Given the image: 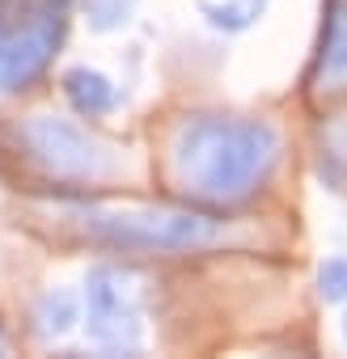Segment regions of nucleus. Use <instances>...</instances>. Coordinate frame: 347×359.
<instances>
[{"mask_svg":"<svg viewBox=\"0 0 347 359\" xmlns=\"http://www.w3.org/2000/svg\"><path fill=\"white\" fill-rule=\"evenodd\" d=\"M313 81L317 89H347V0H326Z\"/></svg>","mask_w":347,"mask_h":359,"instance_id":"6","label":"nucleus"},{"mask_svg":"<svg viewBox=\"0 0 347 359\" xmlns=\"http://www.w3.org/2000/svg\"><path fill=\"white\" fill-rule=\"evenodd\" d=\"M195 13L221 34H246L263 22L267 0H195Z\"/></svg>","mask_w":347,"mask_h":359,"instance_id":"8","label":"nucleus"},{"mask_svg":"<svg viewBox=\"0 0 347 359\" xmlns=\"http://www.w3.org/2000/svg\"><path fill=\"white\" fill-rule=\"evenodd\" d=\"M81 321L98 351L106 355H136L144 346V296L140 279L127 266L98 262L85 275L81 292Z\"/></svg>","mask_w":347,"mask_h":359,"instance_id":"5","label":"nucleus"},{"mask_svg":"<svg viewBox=\"0 0 347 359\" xmlns=\"http://www.w3.org/2000/svg\"><path fill=\"white\" fill-rule=\"evenodd\" d=\"M343 338H347V317H343Z\"/></svg>","mask_w":347,"mask_h":359,"instance_id":"12","label":"nucleus"},{"mask_svg":"<svg viewBox=\"0 0 347 359\" xmlns=\"http://www.w3.org/2000/svg\"><path fill=\"white\" fill-rule=\"evenodd\" d=\"M280 165V131L254 114H195L174 135V182L204 208L254 199Z\"/></svg>","mask_w":347,"mask_h":359,"instance_id":"1","label":"nucleus"},{"mask_svg":"<svg viewBox=\"0 0 347 359\" xmlns=\"http://www.w3.org/2000/svg\"><path fill=\"white\" fill-rule=\"evenodd\" d=\"M60 89L68 97V106L81 114V118H106L114 106H119V89L106 72L89 68V64H77L60 76Z\"/></svg>","mask_w":347,"mask_h":359,"instance_id":"7","label":"nucleus"},{"mask_svg":"<svg viewBox=\"0 0 347 359\" xmlns=\"http://www.w3.org/2000/svg\"><path fill=\"white\" fill-rule=\"evenodd\" d=\"M72 0H0V93L34 85L55 60Z\"/></svg>","mask_w":347,"mask_h":359,"instance_id":"3","label":"nucleus"},{"mask_svg":"<svg viewBox=\"0 0 347 359\" xmlns=\"http://www.w3.org/2000/svg\"><path fill=\"white\" fill-rule=\"evenodd\" d=\"M0 346H5V342H0Z\"/></svg>","mask_w":347,"mask_h":359,"instance_id":"13","label":"nucleus"},{"mask_svg":"<svg viewBox=\"0 0 347 359\" xmlns=\"http://www.w3.org/2000/svg\"><path fill=\"white\" fill-rule=\"evenodd\" d=\"M68 224L123 254H195L229 237L221 216L178 208H68Z\"/></svg>","mask_w":347,"mask_h":359,"instance_id":"2","label":"nucleus"},{"mask_svg":"<svg viewBox=\"0 0 347 359\" xmlns=\"http://www.w3.org/2000/svg\"><path fill=\"white\" fill-rule=\"evenodd\" d=\"M77 321H81V300H77L72 292L51 287V292L39 296V304H34V330H39V338L55 342V338L72 334Z\"/></svg>","mask_w":347,"mask_h":359,"instance_id":"9","label":"nucleus"},{"mask_svg":"<svg viewBox=\"0 0 347 359\" xmlns=\"http://www.w3.org/2000/svg\"><path fill=\"white\" fill-rule=\"evenodd\" d=\"M18 148L30 165H39L55 182H98L119 173L123 156L110 140L98 131L60 118V114H34L18 127Z\"/></svg>","mask_w":347,"mask_h":359,"instance_id":"4","label":"nucleus"},{"mask_svg":"<svg viewBox=\"0 0 347 359\" xmlns=\"http://www.w3.org/2000/svg\"><path fill=\"white\" fill-rule=\"evenodd\" d=\"M136 5L140 0H81V13L93 34H114L136 18Z\"/></svg>","mask_w":347,"mask_h":359,"instance_id":"10","label":"nucleus"},{"mask_svg":"<svg viewBox=\"0 0 347 359\" xmlns=\"http://www.w3.org/2000/svg\"><path fill=\"white\" fill-rule=\"evenodd\" d=\"M317 292L326 304H343L347 300V254H334L317 266Z\"/></svg>","mask_w":347,"mask_h":359,"instance_id":"11","label":"nucleus"}]
</instances>
